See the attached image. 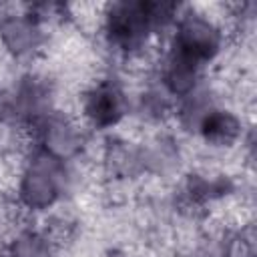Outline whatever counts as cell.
Wrapping results in <instances>:
<instances>
[{
	"mask_svg": "<svg viewBox=\"0 0 257 257\" xmlns=\"http://www.w3.org/2000/svg\"><path fill=\"white\" fill-rule=\"evenodd\" d=\"M179 6L163 0H120L104 10V38L122 54L141 52L153 34L175 24Z\"/></svg>",
	"mask_w": 257,
	"mask_h": 257,
	"instance_id": "6da1fadb",
	"label": "cell"
},
{
	"mask_svg": "<svg viewBox=\"0 0 257 257\" xmlns=\"http://www.w3.org/2000/svg\"><path fill=\"white\" fill-rule=\"evenodd\" d=\"M64 161L36 149L26 161L18 181V201L28 211H46L58 203L66 189Z\"/></svg>",
	"mask_w": 257,
	"mask_h": 257,
	"instance_id": "7a4b0ae2",
	"label": "cell"
},
{
	"mask_svg": "<svg viewBox=\"0 0 257 257\" xmlns=\"http://www.w3.org/2000/svg\"><path fill=\"white\" fill-rule=\"evenodd\" d=\"M173 26L175 32L169 48L201 66L217 58L223 48V30L219 28V24L197 10L179 14Z\"/></svg>",
	"mask_w": 257,
	"mask_h": 257,
	"instance_id": "3957f363",
	"label": "cell"
},
{
	"mask_svg": "<svg viewBox=\"0 0 257 257\" xmlns=\"http://www.w3.org/2000/svg\"><path fill=\"white\" fill-rule=\"evenodd\" d=\"M50 86L44 78L24 76L0 96V118L18 124H36L50 114Z\"/></svg>",
	"mask_w": 257,
	"mask_h": 257,
	"instance_id": "277c9868",
	"label": "cell"
},
{
	"mask_svg": "<svg viewBox=\"0 0 257 257\" xmlns=\"http://www.w3.org/2000/svg\"><path fill=\"white\" fill-rule=\"evenodd\" d=\"M82 114L90 126L104 131L116 126L126 114V94L112 78H100L82 94Z\"/></svg>",
	"mask_w": 257,
	"mask_h": 257,
	"instance_id": "5b68a950",
	"label": "cell"
},
{
	"mask_svg": "<svg viewBox=\"0 0 257 257\" xmlns=\"http://www.w3.org/2000/svg\"><path fill=\"white\" fill-rule=\"evenodd\" d=\"M38 137V149L60 159L68 161L76 157L82 149V133L76 122L64 114L50 112L40 122L32 126Z\"/></svg>",
	"mask_w": 257,
	"mask_h": 257,
	"instance_id": "8992f818",
	"label": "cell"
},
{
	"mask_svg": "<svg viewBox=\"0 0 257 257\" xmlns=\"http://www.w3.org/2000/svg\"><path fill=\"white\" fill-rule=\"evenodd\" d=\"M0 42L4 50L18 58L28 60L36 56L44 42V32L38 22H34L26 12L24 14H6L0 20Z\"/></svg>",
	"mask_w": 257,
	"mask_h": 257,
	"instance_id": "52a82bcc",
	"label": "cell"
},
{
	"mask_svg": "<svg viewBox=\"0 0 257 257\" xmlns=\"http://www.w3.org/2000/svg\"><path fill=\"white\" fill-rule=\"evenodd\" d=\"M203 66L169 48L161 66V82L167 94L185 98L197 90Z\"/></svg>",
	"mask_w": 257,
	"mask_h": 257,
	"instance_id": "ba28073f",
	"label": "cell"
},
{
	"mask_svg": "<svg viewBox=\"0 0 257 257\" xmlns=\"http://www.w3.org/2000/svg\"><path fill=\"white\" fill-rule=\"evenodd\" d=\"M197 133L209 147L225 149V147H233L241 139L243 126H241V120L235 112H231L227 108L213 106L201 118Z\"/></svg>",
	"mask_w": 257,
	"mask_h": 257,
	"instance_id": "9c48e42d",
	"label": "cell"
},
{
	"mask_svg": "<svg viewBox=\"0 0 257 257\" xmlns=\"http://www.w3.org/2000/svg\"><path fill=\"white\" fill-rule=\"evenodd\" d=\"M54 241L38 229H22L18 231L10 245H8V257H54Z\"/></svg>",
	"mask_w": 257,
	"mask_h": 257,
	"instance_id": "30bf717a",
	"label": "cell"
},
{
	"mask_svg": "<svg viewBox=\"0 0 257 257\" xmlns=\"http://www.w3.org/2000/svg\"><path fill=\"white\" fill-rule=\"evenodd\" d=\"M141 110L147 118H163L169 110V98L161 90H147L141 98Z\"/></svg>",
	"mask_w": 257,
	"mask_h": 257,
	"instance_id": "8fae6325",
	"label": "cell"
},
{
	"mask_svg": "<svg viewBox=\"0 0 257 257\" xmlns=\"http://www.w3.org/2000/svg\"><path fill=\"white\" fill-rule=\"evenodd\" d=\"M102 257H131V255L124 253V251H120V249H110V251H106Z\"/></svg>",
	"mask_w": 257,
	"mask_h": 257,
	"instance_id": "7c38bea8",
	"label": "cell"
}]
</instances>
